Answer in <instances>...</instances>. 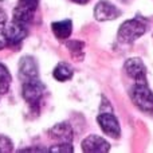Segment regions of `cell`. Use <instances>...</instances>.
Wrapping results in <instances>:
<instances>
[{
    "instance_id": "15",
    "label": "cell",
    "mask_w": 153,
    "mask_h": 153,
    "mask_svg": "<svg viewBox=\"0 0 153 153\" xmlns=\"http://www.w3.org/2000/svg\"><path fill=\"white\" fill-rule=\"evenodd\" d=\"M83 46H85L83 43L78 42V40H70V42H67V48L70 50L73 56L82 58V55H83Z\"/></svg>"
},
{
    "instance_id": "12",
    "label": "cell",
    "mask_w": 153,
    "mask_h": 153,
    "mask_svg": "<svg viewBox=\"0 0 153 153\" xmlns=\"http://www.w3.org/2000/svg\"><path fill=\"white\" fill-rule=\"evenodd\" d=\"M34 15H35V11L30 10V8H26V7H22V5L18 4L13 8L12 20L24 24V26H28V24L34 20Z\"/></svg>"
},
{
    "instance_id": "6",
    "label": "cell",
    "mask_w": 153,
    "mask_h": 153,
    "mask_svg": "<svg viewBox=\"0 0 153 153\" xmlns=\"http://www.w3.org/2000/svg\"><path fill=\"white\" fill-rule=\"evenodd\" d=\"M18 74L22 81H28V79L38 78L39 75V69H38V62L35 61L34 56L24 55L19 61L18 66Z\"/></svg>"
},
{
    "instance_id": "7",
    "label": "cell",
    "mask_w": 153,
    "mask_h": 153,
    "mask_svg": "<svg viewBox=\"0 0 153 153\" xmlns=\"http://www.w3.org/2000/svg\"><path fill=\"white\" fill-rule=\"evenodd\" d=\"M125 73L134 79L136 83H146V67L138 58H130L124 65Z\"/></svg>"
},
{
    "instance_id": "17",
    "label": "cell",
    "mask_w": 153,
    "mask_h": 153,
    "mask_svg": "<svg viewBox=\"0 0 153 153\" xmlns=\"http://www.w3.org/2000/svg\"><path fill=\"white\" fill-rule=\"evenodd\" d=\"M48 152H58V153H62V152H67V153H71L74 152V148H73L71 143H59L58 145H54L48 149Z\"/></svg>"
},
{
    "instance_id": "18",
    "label": "cell",
    "mask_w": 153,
    "mask_h": 153,
    "mask_svg": "<svg viewBox=\"0 0 153 153\" xmlns=\"http://www.w3.org/2000/svg\"><path fill=\"white\" fill-rule=\"evenodd\" d=\"M8 23V16H7V12H5L3 8H0V39H4V28Z\"/></svg>"
},
{
    "instance_id": "9",
    "label": "cell",
    "mask_w": 153,
    "mask_h": 153,
    "mask_svg": "<svg viewBox=\"0 0 153 153\" xmlns=\"http://www.w3.org/2000/svg\"><path fill=\"white\" fill-rule=\"evenodd\" d=\"M82 151L86 153H105L110 151V144L101 136L90 134L82 141Z\"/></svg>"
},
{
    "instance_id": "3",
    "label": "cell",
    "mask_w": 153,
    "mask_h": 153,
    "mask_svg": "<svg viewBox=\"0 0 153 153\" xmlns=\"http://www.w3.org/2000/svg\"><path fill=\"white\" fill-rule=\"evenodd\" d=\"M134 105L145 113H153V93L146 83H136L130 91Z\"/></svg>"
},
{
    "instance_id": "4",
    "label": "cell",
    "mask_w": 153,
    "mask_h": 153,
    "mask_svg": "<svg viewBox=\"0 0 153 153\" xmlns=\"http://www.w3.org/2000/svg\"><path fill=\"white\" fill-rule=\"evenodd\" d=\"M3 35H4V39L7 42V47H16L27 38L28 26H24V24L12 20L11 23H7Z\"/></svg>"
},
{
    "instance_id": "16",
    "label": "cell",
    "mask_w": 153,
    "mask_h": 153,
    "mask_svg": "<svg viewBox=\"0 0 153 153\" xmlns=\"http://www.w3.org/2000/svg\"><path fill=\"white\" fill-rule=\"evenodd\" d=\"M13 151V143L10 137L0 134V153H8Z\"/></svg>"
},
{
    "instance_id": "10",
    "label": "cell",
    "mask_w": 153,
    "mask_h": 153,
    "mask_svg": "<svg viewBox=\"0 0 153 153\" xmlns=\"http://www.w3.org/2000/svg\"><path fill=\"white\" fill-rule=\"evenodd\" d=\"M50 138L58 143H71L73 141V128L69 122H59L47 130Z\"/></svg>"
},
{
    "instance_id": "19",
    "label": "cell",
    "mask_w": 153,
    "mask_h": 153,
    "mask_svg": "<svg viewBox=\"0 0 153 153\" xmlns=\"http://www.w3.org/2000/svg\"><path fill=\"white\" fill-rule=\"evenodd\" d=\"M18 4L22 5V7L30 8L32 11H36L38 7H39V0H19Z\"/></svg>"
},
{
    "instance_id": "21",
    "label": "cell",
    "mask_w": 153,
    "mask_h": 153,
    "mask_svg": "<svg viewBox=\"0 0 153 153\" xmlns=\"http://www.w3.org/2000/svg\"><path fill=\"white\" fill-rule=\"evenodd\" d=\"M122 1H130V0H122Z\"/></svg>"
},
{
    "instance_id": "20",
    "label": "cell",
    "mask_w": 153,
    "mask_h": 153,
    "mask_svg": "<svg viewBox=\"0 0 153 153\" xmlns=\"http://www.w3.org/2000/svg\"><path fill=\"white\" fill-rule=\"evenodd\" d=\"M73 1L76 3V4H87L90 0H73Z\"/></svg>"
},
{
    "instance_id": "13",
    "label": "cell",
    "mask_w": 153,
    "mask_h": 153,
    "mask_svg": "<svg viewBox=\"0 0 153 153\" xmlns=\"http://www.w3.org/2000/svg\"><path fill=\"white\" fill-rule=\"evenodd\" d=\"M53 75L58 82H66L73 78L74 71H73V67L70 66V65L65 63V62H61V63H58L55 66V69H54V71H53Z\"/></svg>"
},
{
    "instance_id": "8",
    "label": "cell",
    "mask_w": 153,
    "mask_h": 153,
    "mask_svg": "<svg viewBox=\"0 0 153 153\" xmlns=\"http://www.w3.org/2000/svg\"><path fill=\"white\" fill-rule=\"evenodd\" d=\"M121 15V11L108 0H101L94 7V18L98 22L114 20Z\"/></svg>"
},
{
    "instance_id": "2",
    "label": "cell",
    "mask_w": 153,
    "mask_h": 153,
    "mask_svg": "<svg viewBox=\"0 0 153 153\" xmlns=\"http://www.w3.org/2000/svg\"><path fill=\"white\" fill-rule=\"evenodd\" d=\"M148 28V23L144 19L134 18L126 20L120 26L118 30V40L121 43H133L134 40H137L138 38H141L146 32Z\"/></svg>"
},
{
    "instance_id": "5",
    "label": "cell",
    "mask_w": 153,
    "mask_h": 153,
    "mask_svg": "<svg viewBox=\"0 0 153 153\" xmlns=\"http://www.w3.org/2000/svg\"><path fill=\"white\" fill-rule=\"evenodd\" d=\"M97 122L106 136H109V137H111V138L120 137V134H121V128H120L118 120L116 118L114 114L101 113L100 116L97 117Z\"/></svg>"
},
{
    "instance_id": "1",
    "label": "cell",
    "mask_w": 153,
    "mask_h": 153,
    "mask_svg": "<svg viewBox=\"0 0 153 153\" xmlns=\"http://www.w3.org/2000/svg\"><path fill=\"white\" fill-rule=\"evenodd\" d=\"M46 91H47V89H46L45 83L38 78L24 81L22 85V97L30 105V108L36 113L40 109V103H42Z\"/></svg>"
},
{
    "instance_id": "11",
    "label": "cell",
    "mask_w": 153,
    "mask_h": 153,
    "mask_svg": "<svg viewBox=\"0 0 153 153\" xmlns=\"http://www.w3.org/2000/svg\"><path fill=\"white\" fill-rule=\"evenodd\" d=\"M51 30H53L54 35L56 36V39L66 40L69 39L73 32V22L70 19L54 22V23H51Z\"/></svg>"
},
{
    "instance_id": "14",
    "label": "cell",
    "mask_w": 153,
    "mask_h": 153,
    "mask_svg": "<svg viewBox=\"0 0 153 153\" xmlns=\"http://www.w3.org/2000/svg\"><path fill=\"white\" fill-rule=\"evenodd\" d=\"M11 82H12L11 73L8 71L7 66L0 62V94H7V91L10 90Z\"/></svg>"
}]
</instances>
